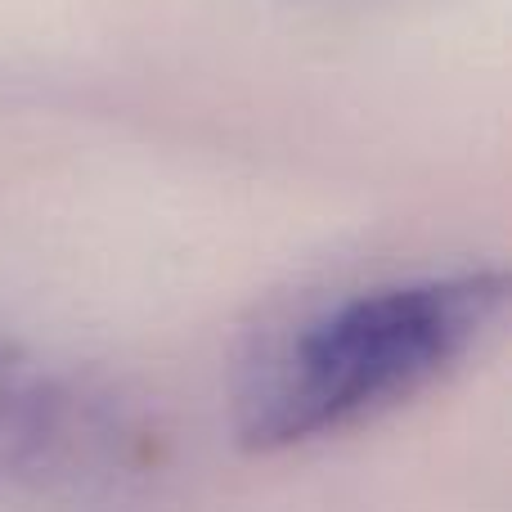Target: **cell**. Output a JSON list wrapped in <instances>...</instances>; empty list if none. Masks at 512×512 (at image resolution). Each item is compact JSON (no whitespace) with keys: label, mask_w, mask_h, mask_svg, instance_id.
Here are the masks:
<instances>
[{"label":"cell","mask_w":512,"mask_h":512,"mask_svg":"<svg viewBox=\"0 0 512 512\" xmlns=\"http://www.w3.org/2000/svg\"><path fill=\"white\" fill-rule=\"evenodd\" d=\"M508 283L495 270H436L369 283L270 337L234 391V427L256 454L351 436L423 400L477 355Z\"/></svg>","instance_id":"cell-1"},{"label":"cell","mask_w":512,"mask_h":512,"mask_svg":"<svg viewBox=\"0 0 512 512\" xmlns=\"http://www.w3.org/2000/svg\"><path fill=\"white\" fill-rule=\"evenodd\" d=\"M144 472L140 418L0 328V512H108Z\"/></svg>","instance_id":"cell-2"}]
</instances>
